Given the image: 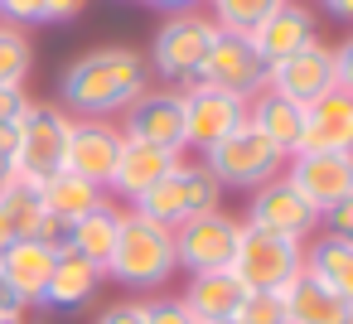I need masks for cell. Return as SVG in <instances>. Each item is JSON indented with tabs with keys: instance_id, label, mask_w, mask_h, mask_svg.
Masks as SVG:
<instances>
[{
	"instance_id": "603a6c76",
	"label": "cell",
	"mask_w": 353,
	"mask_h": 324,
	"mask_svg": "<svg viewBox=\"0 0 353 324\" xmlns=\"http://www.w3.org/2000/svg\"><path fill=\"white\" fill-rule=\"evenodd\" d=\"M54 261H59V256H54L49 247H39L34 237H25V242H15V247L0 252V271H6L10 290H15L30 310H39L44 285H49V276H54Z\"/></svg>"
},
{
	"instance_id": "d6986e66",
	"label": "cell",
	"mask_w": 353,
	"mask_h": 324,
	"mask_svg": "<svg viewBox=\"0 0 353 324\" xmlns=\"http://www.w3.org/2000/svg\"><path fill=\"white\" fill-rule=\"evenodd\" d=\"M242 295L247 285L232 276V271H194L179 290L184 310L199 319V324H218V319H232L242 310Z\"/></svg>"
},
{
	"instance_id": "1f68e13d",
	"label": "cell",
	"mask_w": 353,
	"mask_h": 324,
	"mask_svg": "<svg viewBox=\"0 0 353 324\" xmlns=\"http://www.w3.org/2000/svg\"><path fill=\"white\" fill-rule=\"evenodd\" d=\"M145 319L150 324H199L179 295H145Z\"/></svg>"
},
{
	"instance_id": "4dcf8cb0",
	"label": "cell",
	"mask_w": 353,
	"mask_h": 324,
	"mask_svg": "<svg viewBox=\"0 0 353 324\" xmlns=\"http://www.w3.org/2000/svg\"><path fill=\"white\" fill-rule=\"evenodd\" d=\"M34 242H39V247H49L54 256H63V252H73V218H59V213H44V218H39V227H34Z\"/></svg>"
},
{
	"instance_id": "5bb4252c",
	"label": "cell",
	"mask_w": 353,
	"mask_h": 324,
	"mask_svg": "<svg viewBox=\"0 0 353 324\" xmlns=\"http://www.w3.org/2000/svg\"><path fill=\"white\" fill-rule=\"evenodd\" d=\"M285 179L324 213L339 199H353V150H300L285 160Z\"/></svg>"
},
{
	"instance_id": "5b68a950",
	"label": "cell",
	"mask_w": 353,
	"mask_h": 324,
	"mask_svg": "<svg viewBox=\"0 0 353 324\" xmlns=\"http://www.w3.org/2000/svg\"><path fill=\"white\" fill-rule=\"evenodd\" d=\"M213 174H218V184L223 189H237V194H252V189H261L266 179H276L281 170H285V155L252 126V121H242L232 136H223L208 155H199Z\"/></svg>"
},
{
	"instance_id": "f1b7e54d",
	"label": "cell",
	"mask_w": 353,
	"mask_h": 324,
	"mask_svg": "<svg viewBox=\"0 0 353 324\" xmlns=\"http://www.w3.org/2000/svg\"><path fill=\"white\" fill-rule=\"evenodd\" d=\"M281 0H208V15L223 34H252Z\"/></svg>"
},
{
	"instance_id": "e575fe53",
	"label": "cell",
	"mask_w": 353,
	"mask_h": 324,
	"mask_svg": "<svg viewBox=\"0 0 353 324\" xmlns=\"http://www.w3.org/2000/svg\"><path fill=\"white\" fill-rule=\"evenodd\" d=\"M319 232L353 242V199H339L334 208H324V213H319Z\"/></svg>"
},
{
	"instance_id": "d4e9b609",
	"label": "cell",
	"mask_w": 353,
	"mask_h": 324,
	"mask_svg": "<svg viewBox=\"0 0 353 324\" xmlns=\"http://www.w3.org/2000/svg\"><path fill=\"white\" fill-rule=\"evenodd\" d=\"M121 218H126V203H117V199L92 203V208L73 223V252L88 256L92 266H107L112 252H117V237H121Z\"/></svg>"
},
{
	"instance_id": "52a82bcc",
	"label": "cell",
	"mask_w": 353,
	"mask_h": 324,
	"mask_svg": "<svg viewBox=\"0 0 353 324\" xmlns=\"http://www.w3.org/2000/svg\"><path fill=\"white\" fill-rule=\"evenodd\" d=\"M242 213H199L189 223L174 227V256L179 266L194 276V271H232V256H237V242H242Z\"/></svg>"
},
{
	"instance_id": "d590c367",
	"label": "cell",
	"mask_w": 353,
	"mask_h": 324,
	"mask_svg": "<svg viewBox=\"0 0 353 324\" xmlns=\"http://www.w3.org/2000/svg\"><path fill=\"white\" fill-rule=\"evenodd\" d=\"M20 174V121L0 126V184Z\"/></svg>"
},
{
	"instance_id": "ba28073f",
	"label": "cell",
	"mask_w": 353,
	"mask_h": 324,
	"mask_svg": "<svg viewBox=\"0 0 353 324\" xmlns=\"http://www.w3.org/2000/svg\"><path fill=\"white\" fill-rule=\"evenodd\" d=\"M247 227H266V232H281V237H295V242H310L319 232V208L285 179V170L276 179H266L261 189L247 194V213H242Z\"/></svg>"
},
{
	"instance_id": "b9f144b4",
	"label": "cell",
	"mask_w": 353,
	"mask_h": 324,
	"mask_svg": "<svg viewBox=\"0 0 353 324\" xmlns=\"http://www.w3.org/2000/svg\"><path fill=\"white\" fill-rule=\"evenodd\" d=\"M319 6L334 15V20H343V25H353V0H319Z\"/></svg>"
},
{
	"instance_id": "83f0119b",
	"label": "cell",
	"mask_w": 353,
	"mask_h": 324,
	"mask_svg": "<svg viewBox=\"0 0 353 324\" xmlns=\"http://www.w3.org/2000/svg\"><path fill=\"white\" fill-rule=\"evenodd\" d=\"M34 73V44L30 30H15L0 20V88H25Z\"/></svg>"
},
{
	"instance_id": "f35d334b",
	"label": "cell",
	"mask_w": 353,
	"mask_h": 324,
	"mask_svg": "<svg viewBox=\"0 0 353 324\" xmlns=\"http://www.w3.org/2000/svg\"><path fill=\"white\" fill-rule=\"evenodd\" d=\"M88 10V0H44V25H73Z\"/></svg>"
},
{
	"instance_id": "8d00e7d4",
	"label": "cell",
	"mask_w": 353,
	"mask_h": 324,
	"mask_svg": "<svg viewBox=\"0 0 353 324\" xmlns=\"http://www.w3.org/2000/svg\"><path fill=\"white\" fill-rule=\"evenodd\" d=\"M34 107V97L25 88H0V126H15L25 121V112Z\"/></svg>"
},
{
	"instance_id": "6da1fadb",
	"label": "cell",
	"mask_w": 353,
	"mask_h": 324,
	"mask_svg": "<svg viewBox=\"0 0 353 324\" xmlns=\"http://www.w3.org/2000/svg\"><path fill=\"white\" fill-rule=\"evenodd\" d=\"M150 63L131 44H97L83 49L63 73H59V107L68 117H107L117 121L145 88H150Z\"/></svg>"
},
{
	"instance_id": "f546056e",
	"label": "cell",
	"mask_w": 353,
	"mask_h": 324,
	"mask_svg": "<svg viewBox=\"0 0 353 324\" xmlns=\"http://www.w3.org/2000/svg\"><path fill=\"white\" fill-rule=\"evenodd\" d=\"M237 319L242 324H290L285 319V295L281 290H247Z\"/></svg>"
},
{
	"instance_id": "836d02e7",
	"label": "cell",
	"mask_w": 353,
	"mask_h": 324,
	"mask_svg": "<svg viewBox=\"0 0 353 324\" xmlns=\"http://www.w3.org/2000/svg\"><path fill=\"white\" fill-rule=\"evenodd\" d=\"M0 20L15 30H34L44 25V0H0Z\"/></svg>"
},
{
	"instance_id": "ee69618b",
	"label": "cell",
	"mask_w": 353,
	"mask_h": 324,
	"mask_svg": "<svg viewBox=\"0 0 353 324\" xmlns=\"http://www.w3.org/2000/svg\"><path fill=\"white\" fill-rule=\"evenodd\" d=\"M218 324H242V319H237V314H232V319H218Z\"/></svg>"
},
{
	"instance_id": "ab89813d",
	"label": "cell",
	"mask_w": 353,
	"mask_h": 324,
	"mask_svg": "<svg viewBox=\"0 0 353 324\" xmlns=\"http://www.w3.org/2000/svg\"><path fill=\"white\" fill-rule=\"evenodd\" d=\"M0 314H15V319H25L30 314V305L10 290V281H6V271H0Z\"/></svg>"
},
{
	"instance_id": "60d3db41",
	"label": "cell",
	"mask_w": 353,
	"mask_h": 324,
	"mask_svg": "<svg viewBox=\"0 0 353 324\" xmlns=\"http://www.w3.org/2000/svg\"><path fill=\"white\" fill-rule=\"evenodd\" d=\"M145 6H155V10H165V15H179V10H199L203 0H145Z\"/></svg>"
},
{
	"instance_id": "ffe728a7",
	"label": "cell",
	"mask_w": 353,
	"mask_h": 324,
	"mask_svg": "<svg viewBox=\"0 0 353 324\" xmlns=\"http://www.w3.org/2000/svg\"><path fill=\"white\" fill-rule=\"evenodd\" d=\"M300 150H353V97L348 92H329L319 102L305 107V136ZM295 150V155H300Z\"/></svg>"
},
{
	"instance_id": "7c38bea8",
	"label": "cell",
	"mask_w": 353,
	"mask_h": 324,
	"mask_svg": "<svg viewBox=\"0 0 353 324\" xmlns=\"http://www.w3.org/2000/svg\"><path fill=\"white\" fill-rule=\"evenodd\" d=\"M184 92V145L208 155L223 136H232L242 121H247V102L242 97H228L208 83H189L179 88Z\"/></svg>"
},
{
	"instance_id": "2e32d148",
	"label": "cell",
	"mask_w": 353,
	"mask_h": 324,
	"mask_svg": "<svg viewBox=\"0 0 353 324\" xmlns=\"http://www.w3.org/2000/svg\"><path fill=\"white\" fill-rule=\"evenodd\" d=\"M266 88L281 92V97H290V102H300V107L329 97L334 92V44H324V39L305 44L300 54H290L285 63L271 68V83Z\"/></svg>"
},
{
	"instance_id": "e0dca14e",
	"label": "cell",
	"mask_w": 353,
	"mask_h": 324,
	"mask_svg": "<svg viewBox=\"0 0 353 324\" xmlns=\"http://www.w3.org/2000/svg\"><path fill=\"white\" fill-rule=\"evenodd\" d=\"M174 160H179V155L126 136V141H121V155H117V170H112V184H107V199H121V203L131 208L145 189H155V184L174 170Z\"/></svg>"
},
{
	"instance_id": "8992f818",
	"label": "cell",
	"mask_w": 353,
	"mask_h": 324,
	"mask_svg": "<svg viewBox=\"0 0 353 324\" xmlns=\"http://www.w3.org/2000/svg\"><path fill=\"white\" fill-rule=\"evenodd\" d=\"M300 271H305V242L266 232V227H242V242H237V256H232V276L247 290H285Z\"/></svg>"
},
{
	"instance_id": "d6a6232c",
	"label": "cell",
	"mask_w": 353,
	"mask_h": 324,
	"mask_svg": "<svg viewBox=\"0 0 353 324\" xmlns=\"http://www.w3.org/2000/svg\"><path fill=\"white\" fill-rule=\"evenodd\" d=\"M92 324H150L145 319V295H126V300H112L107 310H97Z\"/></svg>"
},
{
	"instance_id": "30bf717a",
	"label": "cell",
	"mask_w": 353,
	"mask_h": 324,
	"mask_svg": "<svg viewBox=\"0 0 353 324\" xmlns=\"http://www.w3.org/2000/svg\"><path fill=\"white\" fill-rule=\"evenodd\" d=\"M121 117H126L121 121V136H136V141L160 145L170 155H189V145H184V92L179 88L150 83Z\"/></svg>"
},
{
	"instance_id": "7a4b0ae2",
	"label": "cell",
	"mask_w": 353,
	"mask_h": 324,
	"mask_svg": "<svg viewBox=\"0 0 353 324\" xmlns=\"http://www.w3.org/2000/svg\"><path fill=\"white\" fill-rule=\"evenodd\" d=\"M179 271V256H174V232L141 218L136 208H126L121 218V237H117V252L112 261L102 266L107 281H117L121 290H141V295H155L174 281Z\"/></svg>"
},
{
	"instance_id": "7bdbcfd3",
	"label": "cell",
	"mask_w": 353,
	"mask_h": 324,
	"mask_svg": "<svg viewBox=\"0 0 353 324\" xmlns=\"http://www.w3.org/2000/svg\"><path fill=\"white\" fill-rule=\"evenodd\" d=\"M0 324H30V319H15V314H0Z\"/></svg>"
},
{
	"instance_id": "cb8c5ba5",
	"label": "cell",
	"mask_w": 353,
	"mask_h": 324,
	"mask_svg": "<svg viewBox=\"0 0 353 324\" xmlns=\"http://www.w3.org/2000/svg\"><path fill=\"white\" fill-rule=\"evenodd\" d=\"M39 218H44V194H39V179L15 174V179L0 184V252L15 247V242H25V237H34Z\"/></svg>"
},
{
	"instance_id": "484cf974",
	"label": "cell",
	"mask_w": 353,
	"mask_h": 324,
	"mask_svg": "<svg viewBox=\"0 0 353 324\" xmlns=\"http://www.w3.org/2000/svg\"><path fill=\"white\" fill-rule=\"evenodd\" d=\"M305 271L314 281H324L329 290H339L343 300H353V242L314 232L305 242Z\"/></svg>"
},
{
	"instance_id": "ac0fdd59",
	"label": "cell",
	"mask_w": 353,
	"mask_h": 324,
	"mask_svg": "<svg viewBox=\"0 0 353 324\" xmlns=\"http://www.w3.org/2000/svg\"><path fill=\"white\" fill-rule=\"evenodd\" d=\"M102 266H92L88 256H78V252H63L59 261H54V276H49V285H44V300H39V310H59V314H78V310H88L92 300H97V290H102Z\"/></svg>"
},
{
	"instance_id": "44dd1931",
	"label": "cell",
	"mask_w": 353,
	"mask_h": 324,
	"mask_svg": "<svg viewBox=\"0 0 353 324\" xmlns=\"http://www.w3.org/2000/svg\"><path fill=\"white\" fill-rule=\"evenodd\" d=\"M281 295H285V319L290 324H353V300H343L339 290H329L310 271H300Z\"/></svg>"
},
{
	"instance_id": "277c9868",
	"label": "cell",
	"mask_w": 353,
	"mask_h": 324,
	"mask_svg": "<svg viewBox=\"0 0 353 324\" xmlns=\"http://www.w3.org/2000/svg\"><path fill=\"white\" fill-rule=\"evenodd\" d=\"M213 39H218V25H213V15H208L203 6H199V10L165 15V25H160L155 39H150V54H145L150 78H160L165 88H189V83H199V68H203Z\"/></svg>"
},
{
	"instance_id": "4fadbf2b",
	"label": "cell",
	"mask_w": 353,
	"mask_h": 324,
	"mask_svg": "<svg viewBox=\"0 0 353 324\" xmlns=\"http://www.w3.org/2000/svg\"><path fill=\"white\" fill-rule=\"evenodd\" d=\"M121 126L107 121V117H73V131H68V155H63V170L68 174H83L88 184H97L107 194L112 184V170H117V155H121Z\"/></svg>"
},
{
	"instance_id": "7402d4cb",
	"label": "cell",
	"mask_w": 353,
	"mask_h": 324,
	"mask_svg": "<svg viewBox=\"0 0 353 324\" xmlns=\"http://www.w3.org/2000/svg\"><path fill=\"white\" fill-rule=\"evenodd\" d=\"M247 121L290 160L295 150H300V136H305V107L300 102H290V97H281V92H256L252 102H247Z\"/></svg>"
},
{
	"instance_id": "9a60e30c",
	"label": "cell",
	"mask_w": 353,
	"mask_h": 324,
	"mask_svg": "<svg viewBox=\"0 0 353 324\" xmlns=\"http://www.w3.org/2000/svg\"><path fill=\"white\" fill-rule=\"evenodd\" d=\"M256 44V54L266 59V68L285 63L290 54H300L305 44L319 39V20H314V6H305V0H281V6L247 34Z\"/></svg>"
},
{
	"instance_id": "3957f363",
	"label": "cell",
	"mask_w": 353,
	"mask_h": 324,
	"mask_svg": "<svg viewBox=\"0 0 353 324\" xmlns=\"http://www.w3.org/2000/svg\"><path fill=\"white\" fill-rule=\"evenodd\" d=\"M223 184H218V174L194 155H179L174 160V170L155 184V189H145L131 208L141 213V218H150V223H160V227H179V223H189V218H199V213H218L223 208Z\"/></svg>"
},
{
	"instance_id": "8fae6325",
	"label": "cell",
	"mask_w": 353,
	"mask_h": 324,
	"mask_svg": "<svg viewBox=\"0 0 353 324\" xmlns=\"http://www.w3.org/2000/svg\"><path fill=\"white\" fill-rule=\"evenodd\" d=\"M68 131H73V117L59 102H34L20 121V174L39 184L59 174L68 155Z\"/></svg>"
},
{
	"instance_id": "9c48e42d",
	"label": "cell",
	"mask_w": 353,
	"mask_h": 324,
	"mask_svg": "<svg viewBox=\"0 0 353 324\" xmlns=\"http://www.w3.org/2000/svg\"><path fill=\"white\" fill-rule=\"evenodd\" d=\"M199 83H208V88H218V92H228V97L252 102L256 92H266L271 68H266V59L256 54V44H252L247 34H223V30H218L208 59H203V68H199Z\"/></svg>"
},
{
	"instance_id": "4316f807",
	"label": "cell",
	"mask_w": 353,
	"mask_h": 324,
	"mask_svg": "<svg viewBox=\"0 0 353 324\" xmlns=\"http://www.w3.org/2000/svg\"><path fill=\"white\" fill-rule=\"evenodd\" d=\"M39 194H44V213H59V218H73V223H78L92 203H102V199H107L97 184H88L83 174H68V170L49 174V179L39 184Z\"/></svg>"
},
{
	"instance_id": "74e56055",
	"label": "cell",
	"mask_w": 353,
	"mask_h": 324,
	"mask_svg": "<svg viewBox=\"0 0 353 324\" xmlns=\"http://www.w3.org/2000/svg\"><path fill=\"white\" fill-rule=\"evenodd\" d=\"M334 88L353 97V34L343 44H334Z\"/></svg>"
}]
</instances>
